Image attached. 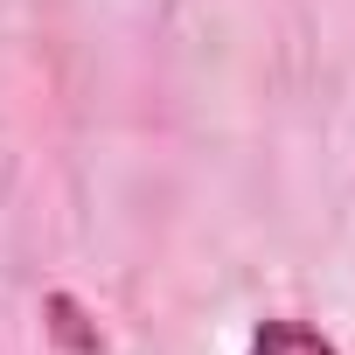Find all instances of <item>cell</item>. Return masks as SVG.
Instances as JSON below:
<instances>
[{"mask_svg":"<svg viewBox=\"0 0 355 355\" xmlns=\"http://www.w3.org/2000/svg\"><path fill=\"white\" fill-rule=\"evenodd\" d=\"M244 355H341V348H334V334H320L313 320H300V313H272V320L251 327Z\"/></svg>","mask_w":355,"mask_h":355,"instance_id":"6da1fadb","label":"cell"}]
</instances>
